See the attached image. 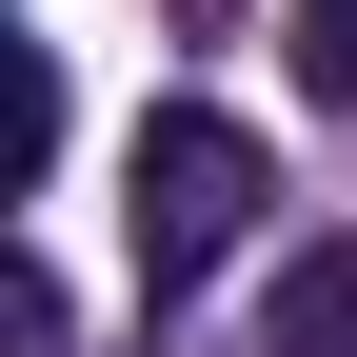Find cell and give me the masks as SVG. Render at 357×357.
<instances>
[{"mask_svg":"<svg viewBox=\"0 0 357 357\" xmlns=\"http://www.w3.org/2000/svg\"><path fill=\"white\" fill-rule=\"evenodd\" d=\"M119 238H139V278H159V298H199L218 258L258 238V119L159 100V119H139V159H119Z\"/></svg>","mask_w":357,"mask_h":357,"instance_id":"1","label":"cell"},{"mask_svg":"<svg viewBox=\"0 0 357 357\" xmlns=\"http://www.w3.org/2000/svg\"><path fill=\"white\" fill-rule=\"evenodd\" d=\"M258 357H357V238L278 258V298H258Z\"/></svg>","mask_w":357,"mask_h":357,"instance_id":"2","label":"cell"},{"mask_svg":"<svg viewBox=\"0 0 357 357\" xmlns=\"http://www.w3.org/2000/svg\"><path fill=\"white\" fill-rule=\"evenodd\" d=\"M298 79H318V100H357V0H298Z\"/></svg>","mask_w":357,"mask_h":357,"instance_id":"3","label":"cell"}]
</instances>
